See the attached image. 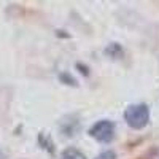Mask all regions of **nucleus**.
Returning <instances> with one entry per match:
<instances>
[{
  "mask_svg": "<svg viewBox=\"0 0 159 159\" xmlns=\"http://www.w3.org/2000/svg\"><path fill=\"white\" fill-rule=\"evenodd\" d=\"M124 119L129 127L132 129H143L150 121V107L147 103H135L129 105L124 111Z\"/></svg>",
  "mask_w": 159,
  "mask_h": 159,
  "instance_id": "obj_1",
  "label": "nucleus"
},
{
  "mask_svg": "<svg viewBox=\"0 0 159 159\" xmlns=\"http://www.w3.org/2000/svg\"><path fill=\"white\" fill-rule=\"evenodd\" d=\"M89 135L100 142V143H110L115 139V123L110 119H102L92 124L89 129Z\"/></svg>",
  "mask_w": 159,
  "mask_h": 159,
  "instance_id": "obj_2",
  "label": "nucleus"
},
{
  "mask_svg": "<svg viewBox=\"0 0 159 159\" xmlns=\"http://www.w3.org/2000/svg\"><path fill=\"white\" fill-rule=\"evenodd\" d=\"M61 130H62V134L67 135V137L76 135V132L80 130V121H78V118L76 116H72V115L62 118V121H61Z\"/></svg>",
  "mask_w": 159,
  "mask_h": 159,
  "instance_id": "obj_3",
  "label": "nucleus"
},
{
  "mask_svg": "<svg viewBox=\"0 0 159 159\" xmlns=\"http://www.w3.org/2000/svg\"><path fill=\"white\" fill-rule=\"evenodd\" d=\"M103 52L108 57H111V59H121L124 56V49H123V46L119 43H110L107 48H105Z\"/></svg>",
  "mask_w": 159,
  "mask_h": 159,
  "instance_id": "obj_4",
  "label": "nucleus"
},
{
  "mask_svg": "<svg viewBox=\"0 0 159 159\" xmlns=\"http://www.w3.org/2000/svg\"><path fill=\"white\" fill-rule=\"evenodd\" d=\"M61 159H86V156L78 148H67L65 151H62Z\"/></svg>",
  "mask_w": 159,
  "mask_h": 159,
  "instance_id": "obj_5",
  "label": "nucleus"
},
{
  "mask_svg": "<svg viewBox=\"0 0 159 159\" xmlns=\"http://www.w3.org/2000/svg\"><path fill=\"white\" fill-rule=\"evenodd\" d=\"M59 80L64 83V84H69V86H78V83H76V80L72 76V75H69L67 72H62L61 75H59Z\"/></svg>",
  "mask_w": 159,
  "mask_h": 159,
  "instance_id": "obj_6",
  "label": "nucleus"
},
{
  "mask_svg": "<svg viewBox=\"0 0 159 159\" xmlns=\"http://www.w3.org/2000/svg\"><path fill=\"white\" fill-rule=\"evenodd\" d=\"M96 159H116V153L113 150H107V151L100 153Z\"/></svg>",
  "mask_w": 159,
  "mask_h": 159,
  "instance_id": "obj_7",
  "label": "nucleus"
},
{
  "mask_svg": "<svg viewBox=\"0 0 159 159\" xmlns=\"http://www.w3.org/2000/svg\"><path fill=\"white\" fill-rule=\"evenodd\" d=\"M76 67L80 69V72H81L83 75H89V72H88V67H86V65H84V67H83L81 64H76Z\"/></svg>",
  "mask_w": 159,
  "mask_h": 159,
  "instance_id": "obj_8",
  "label": "nucleus"
}]
</instances>
